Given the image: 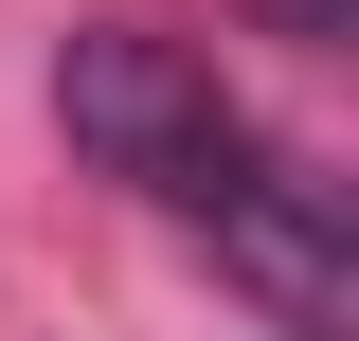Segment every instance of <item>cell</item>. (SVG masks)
Listing matches in <instances>:
<instances>
[{
    "mask_svg": "<svg viewBox=\"0 0 359 341\" xmlns=\"http://www.w3.org/2000/svg\"><path fill=\"white\" fill-rule=\"evenodd\" d=\"M54 126H72L108 180H144V198H180V215H216V234L252 252V288L287 305V323H323V305H341L323 198H306L287 162H269L252 126H233V90L198 72L180 36H144V18H90V36L54 54Z\"/></svg>",
    "mask_w": 359,
    "mask_h": 341,
    "instance_id": "obj_1",
    "label": "cell"
}]
</instances>
